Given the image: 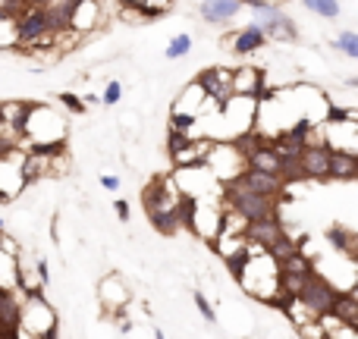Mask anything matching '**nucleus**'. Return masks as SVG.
<instances>
[{
  "label": "nucleus",
  "instance_id": "nucleus-13",
  "mask_svg": "<svg viewBox=\"0 0 358 339\" xmlns=\"http://www.w3.org/2000/svg\"><path fill=\"white\" fill-rule=\"evenodd\" d=\"M167 176H154L151 179V186L142 192V204H144V211L148 213H154V211H161V207H170L173 201H170V195H167Z\"/></svg>",
  "mask_w": 358,
  "mask_h": 339
},
{
  "label": "nucleus",
  "instance_id": "nucleus-3",
  "mask_svg": "<svg viewBox=\"0 0 358 339\" xmlns=\"http://www.w3.org/2000/svg\"><path fill=\"white\" fill-rule=\"evenodd\" d=\"M299 160H301V170H305V179H318V182L330 179V144L327 142L305 144Z\"/></svg>",
  "mask_w": 358,
  "mask_h": 339
},
{
  "label": "nucleus",
  "instance_id": "nucleus-7",
  "mask_svg": "<svg viewBox=\"0 0 358 339\" xmlns=\"http://www.w3.org/2000/svg\"><path fill=\"white\" fill-rule=\"evenodd\" d=\"M264 73L258 66H239L236 73H230V88L232 98H258L261 94Z\"/></svg>",
  "mask_w": 358,
  "mask_h": 339
},
{
  "label": "nucleus",
  "instance_id": "nucleus-17",
  "mask_svg": "<svg viewBox=\"0 0 358 339\" xmlns=\"http://www.w3.org/2000/svg\"><path fill=\"white\" fill-rule=\"evenodd\" d=\"M301 3H305V10L318 13V16H324V19H339V13H343L339 0H301Z\"/></svg>",
  "mask_w": 358,
  "mask_h": 339
},
{
  "label": "nucleus",
  "instance_id": "nucleus-26",
  "mask_svg": "<svg viewBox=\"0 0 358 339\" xmlns=\"http://www.w3.org/2000/svg\"><path fill=\"white\" fill-rule=\"evenodd\" d=\"M35 273H38V282H41L44 289H47V282H50V267H47V261H44V257H38Z\"/></svg>",
  "mask_w": 358,
  "mask_h": 339
},
{
  "label": "nucleus",
  "instance_id": "nucleus-23",
  "mask_svg": "<svg viewBox=\"0 0 358 339\" xmlns=\"http://www.w3.org/2000/svg\"><path fill=\"white\" fill-rule=\"evenodd\" d=\"M119 98H123V82H107V88H104V94H100V104L104 107H113V104H119Z\"/></svg>",
  "mask_w": 358,
  "mask_h": 339
},
{
  "label": "nucleus",
  "instance_id": "nucleus-4",
  "mask_svg": "<svg viewBox=\"0 0 358 339\" xmlns=\"http://www.w3.org/2000/svg\"><path fill=\"white\" fill-rule=\"evenodd\" d=\"M22 333V308L13 289L0 286V339H13Z\"/></svg>",
  "mask_w": 358,
  "mask_h": 339
},
{
  "label": "nucleus",
  "instance_id": "nucleus-6",
  "mask_svg": "<svg viewBox=\"0 0 358 339\" xmlns=\"http://www.w3.org/2000/svg\"><path fill=\"white\" fill-rule=\"evenodd\" d=\"M239 179H242V186H248L251 192H261V195H270V198H276L280 201V192L286 186H283V179L276 173H264V170H258V167H248L245 163L242 167V173H236Z\"/></svg>",
  "mask_w": 358,
  "mask_h": 339
},
{
  "label": "nucleus",
  "instance_id": "nucleus-16",
  "mask_svg": "<svg viewBox=\"0 0 358 339\" xmlns=\"http://www.w3.org/2000/svg\"><path fill=\"white\" fill-rule=\"evenodd\" d=\"M280 270H289V273H299V276H311L314 273V261L308 255H301V248L289 251L286 257H280V261H274Z\"/></svg>",
  "mask_w": 358,
  "mask_h": 339
},
{
  "label": "nucleus",
  "instance_id": "nucleus-27",
  "mask_svg": "<svg viewBox=\"0 0 358 339\" xmlns=\"http://www.w3.org/2000/svg\"><path fill=\"white\" fill-rule=\"evenodd\" d=\"M113 211H117L119 220H129V201H126V198H117V201H113Z\"/></svg>",
  "mask_w": 358,
  "mask_h": 339
},
{
  "label": "nucleus",
  "instance_id": "nucleus-12",
  "mask_svg": "<svg viewBox=\"0 0 358 339\" xmlns=\"http://www.w3.org/2000/svg\"><path fill=\"white\" fill-rule=\"evenodd\" d=\"M327 314H333V317H339L343 324H349V326H355L358 324V295L352 292H336L333 295V305H330V311Z\"/></svg>",
  "mask_w": 358,
  "mask_h": 339
},
{
  "label": "nucleus",
  "instance_id": "nucleus-25",
  "mask_svg": "<svg viewBox=\"0 0 358 339\" xmlns=\"http://www.w3.org/2000/svg\"><path fill=\"white\" fill-rule=\"evenodd\" d=\"M57 98H60V104L66 107L69 113H75V116H82V113H85V100L75 98L73 91H63V94H57Z\"/></svg>",
  "mask_w": 358,
  "mask_h": 339
},
{
  "label": "nucleus",
  "instance_id": "nucleus-29",
  "mask_svg": "<svg viewBox=\"0 0 358 339\" xmlns=\"http://www.w3.org/2000/svg\"><path fill=\"white\" fill-rule=\"evenodd\" d=\"M54 0H25V6H50Z\"/></svg>",
  "mask_w": 358,
  "mask_h": 339
},
{
  "label": "nucleus",
  "instance_id": "nucleus-5",
  "mask_svg": "<svg viewBox=\"0 0 358 339\" xmlns=\"http://www.w3.org/2000/svg\"><path fill=\"white\" fill-rule=\"evenodd\" d=\"M283 232H286V226H283V220L276 217V211L267 213V217H261V220H248V223H245V239L258 242L261 248L274 245L276 239L283 236Z\"/></svg>",
  "mask_w": 358,
  "mask_h": 339
},
{
  "label": "nucleus",
  "instance_id": "nucleus-14",
  "mask_svg": "<svg viewBox=\"0 0 358 339\" xmlns=\"http://www.w3.org/2000/svg\"><path fill=\"white\" fill-rule=\"evenodd\" d=\"M327 242H330L336 251H343L349 261H355V232H352L349 226L333 223L330 229H327Z\"/></svg>",
  "mask_w": 358,
  "mask_h": 339
},
{
  "label": "nucleus",
  "instance_id": "nucleus-10",
  "mask_svg": "<svg viewBox=\"0 0 358 339\" xmlns=\"http://www.w3.org/2000/svg\"><path fill=\"white\" fill-rule=\"evenodd\" d=\"M239 10H242V3H239V0H201V3H198L201 19H204V22H211V25L230 22Z\"/></svg>",
  "mask_w": 358,
  "mask_h": 339
},
{
  "label": "nucleus",
  "instance_id": "nucleus-9",
  "mask_svg": "<svg viewBox=\"0 0 358 339\" xmlns=\"http://www.w3.org/2000/svg\"><path fill=\"white\" fill-rule=\"evenodd\" d=\"M330 179L352 182L358 179V154L349 148H333L330 144Z\"/></svg>",
  "mask_w": 358,
  "mask_h": 339
},
{
  "label": "nucleus",
  "instance_id": "nucleus-22",
  "mask_svg": "<svg viewBox=\"0 0 358 339\" xmlns=\"http://www.w3.org/2000/svg\"><path fill=\"white\" fill-rule=\"evenodd\" d=\"M192 301H195V308H198V314L207 320V324H217V311H214V305L204 299V295H201V292H192Z\"/></svg>",
  "mask_w": 358,
  "mask_h": 339
},
{
  "label": "nucleus",
  "instance_id": "nucleus-18",
  "mask_svg": "<svg viewBox=\"0 0 358 339\" xmlns=\"http://www.w3.org/2000/svg\"><path fill=\"white\" fill-rule=\"evenodd\" d=\"M188 50H192V35H186V31H182V35H176L173 41L167 44L163 56H167V60H179V56H186Z\"/></svg>",
  "mask_w": 358,
  "mask_h": 339
},
{
  "label": "nucleus",
  "instance_id": "nucleus-2",
  "mask_svg": "<svg viewBox=\"0 0 358 339\" xmlns=\"http://www.w3.org/2000/svg\"><path fill=\"white\" fill-rule=\"evenodd\" d=\"M195 88H201L207 98L217 100L220 110H226V107H230V100H232L230 73H226L223 66H207V69H201V73L195 75Z\"/></svg>",
  "mask_w": 358,
  "mask_h": 339
},
{
  "label": "nucleus",
  "instance_id": "nucleus-1",
  "mask_svg": "<svg viewBox=\"0 0 358 339\" xmlns=\"http://www.w3.org/2000/svg\"><path fill=\"white\" fill-rule=\"evenodd\" d=\"M333 295H336V289H333L320 273H311L305 282H301V289H299L295 299H299V305L305 308V311H311L314 317H320V314L330 311Z\"/></svg>",
  "mask_w": 358,
  "mask_h": 339
},
{
  "label": "nucleus",
  "instance_id": "nucleus-21",
  "mask_svg": "<svg viewBox=\"0 0 358 339\" xmlns=\"http://www.w3.org/2000/svg\"><path fill=\"white\" fill-rule=\"evenodd\" d=\"M195 123H198V116H195V113H186V110L179 113V110H176V107H173V113H170V126H173V129L188 132Z\"/></svg>",
  "mask_w": 358,
  "mask_h": 339
},
{
  "label": "nucleus",
  "instance_id": "nucleus-8",
  "mask_svg": "<svg viewBox=\"0 0 358 339\" xmlns=\"http://www.w3.org/2000/svg\"><path fill=\"white\" fill-rule=\"evenodd\" d=\"M258 25H261L264 38H267V41H276V44H283V41H295V38H299V29H295V22H292L289 16H283L280 10L267 13V16H264Z\"/></svg>",
  "mask_w": 358,
  "mask_h": 339
},
{
  "label": "nucleus",
  "instance_id": "nucleus-20",
  "mask_svg": "<svg viewBox=\"0 0 358 339\" xmlns=\"http://www.w3.org/2000/svg\"><path fill=\"white\" fill-rule=\"evenodd\" d=\"M327 123L330 126H343V123H355V110H352V107H330V110H327Z\"/></svg>",
  "mask_w": 358,
  "mask_h": 339
},
{
  "label": "nucleus",
  "instance_id": "nucleus-19",
  "mask_svg": "<svg viewBox=\"0 0 358 339\" xmlns=\"http://www.w3.org/2000/svg\"><path fill=\"white\" fill-rule=\"evenodd\" d=\"M333 50H343L349 60H358V35L355 31H339V38L333 41Z\"/></svg>",
  "mask_w": 358,
  "mask_h": 339
},
{
  "label": "nucleus",
  "instance_id": "nucleus-15",
  "mask_svg": "<svg viewBox=\"0 0 358 339\" xmlns=\"http://www.w3.org/2000/svg\"><path fill=\"white\" fill-rule=\"evenodd\" d=\"M148 217H151V226H154L161 236H176V232H179V213H176V204L161 207V211L148 213Z\"/></svg>",
  "mask_w": 358,
  "mask_h": 339
},
{
  "label": "nucleus",
  "instance_id": "nucleus-24",
  "mask_svg": "<svg viewBox=\"0 0 358 339\" xmlns=\"http://www.w3.org/2000/svg\"><path fill=\"white\" fill-rule=\"evenodd\" d=\"M188 142H192V138H188V132L173 129V126H170V135H167V151H170V154H176L179 148H186Z\"/></svg>",
  "mask_w": 358,
  "mask_h": 339
},
{
  "label": "nucleus",
  "instance_id": "nucleus-11",
  "mask_svg": "<svg viewBox=\"0 0 358 339\" xmlns=\"http://www.w3.org/2000/svg\"><path fill=\"white\" fill-rule=\"evenodd\" d=\"M267 44V38H264V31H261V25H245L242 31L236 35V41L230 44L232 47V54H239V56H248V54H258V50Z\"/></svg>",
  "mask_w": 358,
  "mask_h": 339
},
{
  "label": "nucleus",
  "instance_id": "nucleus-28",
  "mask_svg": "<svg viewBox=\"0 0 358 339\" xmlns=\"http://www.w3.org/2000/svg\"><path fill=\"white\" fill-rule=\"evenodd\" d=\"M100 186L107 188V192H119V176H100Z\"/></svg>",
  "mask_w": 358,
  "mask_h": 339
}]
</instances>
